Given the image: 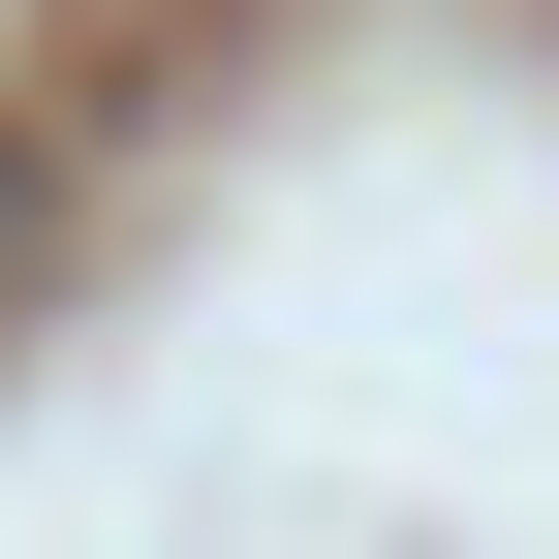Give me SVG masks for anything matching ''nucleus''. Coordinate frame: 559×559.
Masks as SVG:
<instances>
[{"label":"nucleus","mask_w":559,"mask_h":559,"mask_svg":"<svg viewBox=\"0 0 559 559\" xmlns=\"http://www.w3.org/2000/svg\"><path fill=\"white\" fill-rule=\"evenodd\" d=\"M0 280H32V156H0Z\"/></svg>","instance_id":"f257e3e1"}]
</instances>
